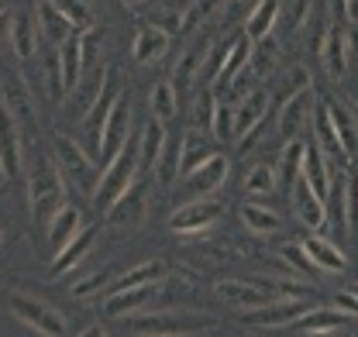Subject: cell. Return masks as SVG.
I'll return each instance as SVG.
<instances>
[{
	"instance_id": "12",
	"label": "cell",
	"mask_w": 358,
	"mask_h": 337,
	"mask_svg": "<svg viewBox=\"0 0 358 337\" xmlns=\"http://www.w3.org/2000/svg\"><path fill=\"white\" fill-rule=\"evenodd\" d=\"M217 217H221V200L196 196L193 203H186V207H179V210L173 213L169 227H173L176 234H200V231H207Z\"/></svg>"
},
{
	"instance_id": "31",
	"label": "cell",
	"mask_w": 358,
	"mask_h": 337,
	"mask_svg": "<svg viewBox=\"0 0 358 337\" xmlns=\"http://www.w3.org/2000/svg\"><path fill=\"white\" fill-rule=\"evenodd\" d=\"M148 107H152V117H159L162 124H169V121L176 117V107H179L176 83L162 80V83L152 86V93H148Z\"/></svg>"
},
{
	"instance_id": "1",
	"label": "cell",
	"mask_w": 358,
	"mask_h": 337,
	"mask_svg": "<svg viewBox=\"0 0 358 337\" xmlns=\"http://www.w3.org/2000/svg\"><path fill=\"white\" fill-rule=\"evenodd\" d=\"M138 175H141V134H131L124 152L100 172V182H96V193H93V207L100 213H107L138 182Z\"/></svg>"
},
{
	"instance_id": "53",
	"label": "cell",
	"mask_w": 358,
	"mask_h": 337,
	"mask_svg": "<svg viewBox=\"0 0 358 337\" xmlns=\"http://www.w3.org/2000/svg\"><path fill=\"white\" fill-rule=\"evenodd\" d=\"M355 293H358V286H355Z\"/></svg>"
},
{
	"instance_id": "17",
	"label": "cell",
	"mask_w": 358,
	"mask_h": 337,
	"mask_svg": "<svg viewBox=\"0 0 358 337\" xmlns=\"http://www.w3.org/2000/svg\"><path fill=\"white\" fill-rule=\"evenodd\" d=\"M338 327H352V313L334 306V310H307L300 320L289 324L293 334H327V331H338Z\"/></svg>"
},
{
	"instance_id": "16",
	"label": "cell",
	"mask_w": 358,
	"mask_h": 337,
	"mask_svg": "<svg viewBox=\"0 0 358 337\" xmlns=\"http://www.w3.org/2000/svg\"><path fill=\"white\" fill-rule=\"evenodd\" d=\"M320 59L331 80H345L348 69V24H331L327 38L320 45Z\"/></svg>"
},
{
	"instance_id": "44",
	"label": "cell",
	"mask_w": 358,
	"mask_h": 337,
	"mask_svg": "<svg viewBox=\"0 0 358 337\" xmlns=\"http://www.w3.org/2000/svg\"><path fill=\"white\" fill-rule=\"evenodd\" d=\"M52 3L73 21L76 31H90V7H93V0H52Z\"/></svg>"
},
{
	"instance_id": "40",
	"label": "cell",
	"mask_w": 358,
	"mask_h": 337,
	"mask_svg": "<svg viewBox=\"0 0 358 337\" xmlns=\"http://www.w3.org/2000/svg\"><path fill=\"white\" fill-rule=\"evenodd\" d=\"M231 48H234V38H224L217 48H210V52H207L203 69H200V80H203V86H214V80L221 76L224 62H227V55H231Z\"/></svg>"
},
{
	"instance_id": "46",
	"label": "cell",
	"mask_w": 358,
	"mask_h": 337,
	"mask_svg": "<svg viewBox=\"0 0 358 337\" xmlns=\"http://www.w3.org/2000/svg\"><path fill=\"white\" fill-rule=\"evenodd\" d=\"M282 14H286V28H289V35H296V31L307 24V14H313V0H286Z\"/></svg>"
},
{
	"instance_id": "11",
	"label": "cell",
	"mask_w": 358,
	"mask_h": 337,
	"mask_svg": "<svg viewBox=\"0 0 358 337\" xmlns=\"http://www.w3.org/2000/svg\"><path fill=\"white\" fill-rule=\"evenodd\" d=\"M227 172H231L227 159H224V155H210L207 162H200L193 172L182 175V193L193 196V200H196V196H207V193L221 189L224 179H227Z\"/></svg>"
},
{
	"instance_id": "35",
	"label": "cell",
	"mask_w": 358,
	"mask_h": 337,
	"mask_svg": "<svg viewBox=\"0 0 358 337\" xmlns=\"http://www.w3.org/2000/svg\"><path fill=\"white\" fill-rule=\"evenodd\" d=\"M241 220H245V227L255 231V234H275V231L282 227V220L275 217V210H268L262 203H245V207H241Z\"/></svg>"
},
{
	"instance_id": "8",
	"label": "cell",
	"mask_w": 358,
	"mask_h": 337,
	"mask_svg": "<svg viewBox=\"0 0 358 337\" xmlns=\"http://www.w3.org/2000/svg\"><path fill=\"white\" fill-rule=\"evenodd\" d=\"M313 110H317V96L313 89H300L296 96H289L282 103V117H279V134L282 141H300L307 124H313Z\"/></svg>"
},
{
	"instance_id": "6",
	"label": "cell",
	"mask_w": 358,
	"mask_h": 337,
	"mask_svg": "<svg viewBox=\"0 0 358 337\" xmlns=\"http://www.w3.org/2000/svg\"><path fill=\"white\" fill-rule=\"evenodd\" d=\"M128 138H131V100H128V93H121V96H117V103H114V110H110V117H107V124H103L100 168L110 166V162L124 152Z\"/></svg>"
},
{
	"instance_id": "26",
	"label": "cell",
	"mask_w": 358,
	"mask_h": 337,
	"mask_svg": "<svg viewBox=\"0 0 358 337\" xmlns=\"http://www.w3.org/2000/svg\"><path fill=\"white\" fill-rule=\"evenodd\" d=\"M93 241H96V231H93V227H90V231H80V238H73L62 252L52 258V275H66V272H73V268L90 254Z\"/></svg>"
},
{
	"instance_id": "3",
	"label": "cell",
	"mask_w": 358,
	"mask_h": 337,
	"mask_svg": "<svg viewBox=\"0 0 358 337\" xmlns=\"http://www.w3.org/2000/svg\"><path fill=\"white\" fill-rule=\"evenodd\" d=\"M55 166H59L62 179L69 186H76L80 193H87L90 200H93L96 182H100V162L90 155L87 148H80L69 138H55Z\"/></svg>"
},
{
	"instance_id": "28",
	"label": "cell",
	"mask_w": 358,
	"mask_h": 337,
	"mask_svg": "<svg viewBox=\"0 0 358 337\" xmlns=\"http://www.w3.org/2000/svg\"><path fill=\"white\" fill-rule=\"evenodd\" d=\"M279 14H282V3H279V0H262V3L248 14V21H245V35H248L252 42L268 38L272 28L279 24Z\"/></svg>"
},
{
	"instance_id": "27",
	"label": "cell",
	"mask_w": 358,
	"mask_h": 337,
	"mask_svg": "<svg viewBox=\"0 0 358 337\" xmlns=\"http://www.w3.org/2000/svg\"><path fill=\"white\" fill-rule=\"evenodd\" d=\"M38 21H42V35L55 45H62V42H69L73 35H80V31L73 28V21H69L52 0H42V7H38Z\"/></svg>"
},
{
	"instance_id": "42",
	"label": "cell",
	"mask_w": 358,
	"mask_h": 337,
	"mask_svg": "<svg viewBox=\"0 0 358 337\" xmlns=\"http://www.w3.org/2000/svg\"><path fill=\"white\" fill-rule=\"evenodd\" d=\"M300 89H310V73H307V66H293L286 76H282V83H279V93H275V100H279V107L289 100V96H296Z\"/></svg>"
},
{
	"instance_id": "19",
	"label": "cell",
	"mask_w": 358,
	"mask_h": 337,
	"mask_svg": "<svg viewBox=\"0 0 358 337\" xmlns=\"http://www.w3.org/2000/svg\"><path fill=\"white\" fill-rule=\"evenodd\" d=\"M155 296H159V282L131 286V289H121V293L107 296L103 310H107V317H128V313H134V310H141L148 299H155Z\"/></svg>"
},
{
	"instance_id": "30",
	"label": "cell",
	"mask_w": 358,
	"mask_h": 337,
	"mask_svg": "<svg viewBox=\"0 0 358 337\" xmlns=\"http://www.w3.org/2000/svg\"><path fill=\"white\" fill-rule=\"evenodd\" d=\"M3 21H7V31H10V42H14V52L21 55V59H28L31 52H35V35H38V28L31 24V17L28 14H3Z\"/></svg>"
},
{
	"instance_id": "45",
	"label": "cell",
	"mask_w": 358,
	"mask_h": 337,
	"mask_svg": "<svg viewBox=\"0 0 358 337\" xmlns=\"http://www.w3.org/2000/svg\"><path fill=\"white\" fill-rule=\"evenodd\" d=\"M117 268H103V272H96V275H90V279H83V282H76L73 286V296H93V293H103V289H110V282H117Z\"/></svg>"
},
{
	"instance_id": "47",
	"label": "cell",
	"mask_w": 358,
	"mask_h": 337,
	"mask_svg": "<svg viewBox=\"0 0 358 337\" xmlns=\"http://www.w3.org/2000/svg\"><path fill=\"white\" fill-rule=\"evenodd\" d=\"M155 172H159V182H162V186H169V182L179 175V141L162 148V159H159Z\"/></svg>"
},
{
	"instance_id": "37",
	"label": "cell",
	"mask_w": 358,
	"mask_h": 337,
	"mask_svg": "<svg viewBox=\"0 0 358 337\" xmlns=\"http://www.w3.org/2000/svg\"><path fill=\"white\" fill-rule=\"evenodd\" d=\"M303 152H307V145L303 141H286V148H282V166H279V175H282V186L286 189H293V182H296V175H300V168H303Z\"/></svg>"
},
{
	"instance_id": "29",
	"label": "cell",
	"mask_w": 358,
	"mask_h": 337,
	"mask_svg": "<svg viewBox=\"0 0 358 337\" xmlns=\"http://www.w3.org/2000/svg\"><path fill=\"white\" fill-rule=\"evenodd\" d=\"M59 62H62V83H66V93L80 86V73H83V45H80V35H73L69 42L59 45Z\"/></svg>"
},
{
	"instance_id": "36",
	"label": "cell",
	"mask_w": 358,
	"mask_h": 337,
	"mask_svg": "<svg viewBox=\"0 0 358 337\" xmlns=\"http://www.w3.org/2000/svg\"><path fill=\"white\" fill-rule=\"evenodd\" d=\"M217 103H221V96L214 93V86H203L200 93H196V103H193V127H203V131H210L214 127V114H217Z\"/></svg>"
},
{
	"instance_id": "23",
	"label": "cell",
	"mask_w": 358,
	"mask_h": 337,
	"mask_svg": "<svg viewBox=\"0 0 358 337\" xmlns=\"http://www.w3.org/2000/svg\"><path fill=\"white\" fill-rule=\"evenodd\" d=\"M327 166H331V162H327V155L320 152V145L310 141L307 152H303V168H300V175L310 182L324 200H327V193H331V168Z\"/></svg>"
},
{
	"instance_id": "24",
	"label": "cell",
	"mask_w": 358,
	"mask_h": 337,
	"mask_svg": "<svg viewBox=\"0 0 358 337\" xmlns=\"http://www.w3.org/2000/svg\"><path fill=\"white\" fill-rule=\"evenodd\" d=\"M166 148V124L159 117H148V124L141 127V175H152V168L159 166Z\"/></svg>"
},
{
	"instance_id": "13",
	"label": "cell",
	"mask_w": 358,
	"mask_h": 337,
	"mask_svg": "<svg viewBox=\"0 0 358 337\" xmlns=\"http://www.w3.org/2000/svg\"><path fill=\"white\" fill-rule=\"evenodd\" d=\"M148 175H138V182H134L131 189L107 210V220L114 224V227H138L141 220H145V210H148V182H145Z\"/></svg>"
},
{
	"instance_id": "2",
	"label": "cell",
	"mask_w": 358,
	"mask_h": 337,
	"mask_svg": "<svg viewBox=\"0 0 358 337\" xmlns=\"http://www.w3.org/2000/svg\"><path fill=\"white\" fill-rule=\"evenodd\" d=\"M28 200H31V217L48 227V220L66 207V179L55 166V159H38L28 175Z\"/></svg>"
},
{
	"instance_id": "41",
	"label": "cell",
	"mask_w": 358,
	"mask_h": 337,
	"mask_svg": "<svg viewBox=\"0 0 358 337\" xmlns=\"http://www.w3.org/2000/svg\"><path fill=\"white\" fill-rule=\"evenodd\" d=\"M245 193H252V196L275 193V168L268 166V162H259V166L245 175Z\"/></svg>"
},
{
	"instance_id": "39",
	"label": "cell",
	"mask_w": 358,
	"mask_h": 337,
	"mask_svg": "<svg viewBox=\"0 0 358 337\" xmlns=\"http://www.w3.org/2000/svg\"><path fill=\"white\" fill-rule=\"evenodd\" d=\"M275 62H279V45L272 42V35L268 38H262V42H255V48H252V73L259 76V80H266L268 73L275 69Z\"/></svg>"
},
{
	"instance_id": "32",
	"label": "cell",
	"mask_w": 358,
	"mask_h": 337,
	"mask_svg": "<svg viewBox=\"0 0 358 337\" xmlns=\"http://www.w3.org/2000/svg\"><path fill=\"white\" fill-rule=\"evenodd\" d=\"M203 52H210V38L207 35H200L196 42L186 48V55H182V62L176 66V86L179 89H186L189 86V80L203 69Z\"/></svg>"
},
{
	"instance_id": "38",
	"label": "cell",
	"mask_w": 358,
	"mask_h": 337,
	"mask_svg": "<svg viewBox=\"0 0 358 337\" xmlns=\"http://www.w3.org/2000/svg\"><path fill=\"white\" fill-rule=\"evenodd\" d=\"M210 131H214V138L221 145L238 141V110H234V103H227V100L217 103V114H214V127Z\"/></svg>"
},
{
	"instance_id": "14",
	"label": "cell",
	"mask_w": 358,
	"mask_h": 337,
	"mask_svg": "<svg viewBox=\"0 0 358 337\" xmlns=\"http://www.w3.org/2000/svg\"><path fill=\"white\" fill-rule=\"evenodd\" d=\"M217 296L234 303V306H245V310H255V306H266L272 299H282L268 286H262L259 279H248V282L245 279H224V282H217Z\"/></svg>"
},
{
	"instance_id": "25",
	"label": "cell",
	"mask_w": 358,
	"mask_h": 337,
	"mask_svg": "<svg viewBox=\"0 0 358 337\" xmlns=\"http://www.w3.org/2000/svg\"><path fill=\"white\" fill-rule=\"evenodd\" d=\"M73 238H80V210L76 207H62L48 220V248L59 254Z\"/></svg>"
},
{
	"instance_id": "15",
	"label": "cell",
	"mask_w": 358,
	"mask_h": 337,
	"mask_svg": "<svg viewBox=\"0 0 358 337\" xmlns=\"http://www.w3.org/2000/svg\"><path fill=\"white\" fill-rule=\"evenodd\" d=\"M214 131H203V127H189L182 138H179V175L193 172L200 162H207L210 155H217V145L210 138Z\"/></svg>"
},
{
	"instance_id": "43",
	"label": "cell",
	"mask_w": 358,
	"mask_h": 337,
	"mask_svg": "<svg viewBox=\"0 0 358 337\" xmlns=\"http://www.w3.org/2000/svg\"><path fill=\"white\" fill-rule=\"evenodd\" d=\"M279 254H282V258L293 265V272H296V275H303V279H313V275L320 272V268L313 265V258L307 254V248H303V241H300V245H282Z\"/></svg>"
},
{
	"instance_id": "51",
	"label": "cell",
	"mask_w": 358,
	"mask_h": 337,
	"mask_svg": "<svg viewBox=\"0 0 358 337\" xmlns=\"http://www.w3.org/2000/svg\"><path fill=\"white\" fill-rule=\"evenodd\" d=\"M334 306H341V310H348L352 317H358V293L352 289V293H338L334 296Z\"/></svg>"
},
{
	"instance_id": "49",
	"label": "cell",
	"mask_w": 358,
	"mask_h": 337,
	"mask_svg": "<svg viewBox=\"0 0 358 337\" xmlns=\"http://www.w3.org/2000/svg\"><path fill=\"white\" fill-rule=\"evenodd\" d=\"M103 42V31H80V45H83V69H96V48Z\"/></svg>"
},
{
	"instance_id": "7",
	"label": "cell",
	"mask_w": 358,
	"mask_h": 337,
	"mask_svg": "<svg viewBox=\"0 0 358 337\" xmlns=\"http://www.w3.org/2000/svg\"><path fill=\"white\" fill-rule=\"evenodd\" d=\"M310 306L300 303V299H272L266 306H255V310H245L241 313V324L245 327H289L293 320H300Z\"/></svg>"
},
{
	"instance_id": "48",
	"label": "cell",
	"mask_w": 358,
	"mask_h": 337,
	"mask_svg": "<svg viewBox=\"0 0 358 337\" xmlns=\"http://www.w3.org/2000/svg\"><path fill=\"white\" fill-rule=\"evenodd\" d=\"M259 3H262V0H227V7H224V14H221V24L231 28L234 21H248V14H252Z\"/></svg>"
},
{
	"instance_id": "20",
	"label": "cell",
	"mask_w": 358,
	"mask_h": 337,
	"mask_svg": "<svg viewBox=\"0 0 358 337\" xmlns=\"http://www.w3.org/2000/svg\"><path fill=\"white\" fill-rule=\"evenodd\" d=\"M268 103H272V96H268L266 89H248V93L234 103V110H238V138H245L252 127H259L266 121Z\"/></svg>"
},
{
	"instance_id": "21",
	"label": "cell",
	"mask_w": 358,
	"mask_h": 337,
	"mask_svg": "<svg viewBox=\"0 0 358 337\" xmlns=\"http://www.w3.org/2000/svg\"><path fill=\"white\" fill-rule=\"evenodd\" d=\"M303 248H307V254L313 258V265H317L320 272H345V268H348L345 252H341L338 241H331V238L310 234V238H303Z\"/></svg>"
},
{
	"instance_id": "18",
	"label": "cell",
	"mask_w": 358,
	"mask_h": 337,
	"mask_svg": "<svg viewBox=\"0 0 358 337\" xmlns=\"http://www.w3.org/2000/svg\"><path fill=\"white\" fill-rule=\"evenodd\" d=\"M166 48H169V28L148 21V24H141L138 35H134L131 55H134V62H155V59L166 55Z\"/></svg>"
},
{
	"instance_id": "5",
	"label": "cell",
	"mask_w": 358,
	"mask_h": 337,
	"mask_svg": "<svg viewBox=\"0 0 358 337\" xmlns=\"http://www.w3.org/2000/svg\"><path fill=\"white\" fill-rule=\"evenodd\" d=\"M10 313L24 324V327H31V331H38V334H52V337H62L69 331V324H66V317L55 310V306H48L42 299H31V296L24 293H10Z\"/></svg>"
},
{
	"instance_id": "50",
	"label": "cell",
	"mask_w": 358,
	"mask_h": 337,
	"mask_svg": "<svg viewBox=\"0 0 358 337\" xmlns=\"http://www.w3.org/2000/svg\"><path fill=\"white\" fill-rule=\"evenodd\" d=\"M345 210H348V231L358 238V172H348V196H345Z\"/></svg>"
},
{
	"instance_id": "9",
	"label": "cell",
	"mask_w": 358,
	"mask_h": 337,
	"mask_svg": "<svg viewBox=\"0 0 358 337\" xmlns=\"http://www.w3.org/2000/svg\"><path fill=\"white\" fill-rule=\"evenodd\" d=\"M289 200H293V213L300 217L303 227H310V231L327 227V200L313 189L303 175H296V182L289 189Z\"/></svg>"
},
{
	"instance_id": "10",
	"label": "cell",
	"mask_w": 358,
	"mask_h": 337,
	"mask_svg": "<svg viewBox=\"0 0 358 337\" xmlns=\"http://www.w3.org/2000/svg\"><path fill=\"white\" fill-rule=\"evenodd\" d=\"M313 134H317V145H320V152L327 155V162L334 168H352V155H348V148H345V141H341V134H338V127L331 121V114H327V107L324 103H317V110H313Z\"/></svg>"
},
{
	"instance_id": "4",
	"label": "cell",
	"mask_w": 358,
	"mask_h": 337,
	"mask_svg": "<svg viewBox=\"0 0 358 337\" xmlns=\"http://www.w3.org/2000/svg\"><path fill=\"white\" fill-rule=\"evenodd\" d=\"M214 324L217 320L203 313H145L131 320V334H200V331H210Z\"/></svg>"
},
{
	"instance_id": "22",
	"label": "cell",
	"mask_w": 358,
	"mask_h": 337,
	"mask_svg": "<svg viewBox=\"0 0 358 337\" xmlns=\"http://www.w3.org/2000/svg\"><path fill=\"white\" fill-rule=\"evenodd\" d=\"M324 107H327L331 121H334V127H338V134H341L348 155L358 159V117H355V110H352V103H341V100H331V96H327Z\"/></svg>"
},
{
	"instance_id": "52",
	"label": "cell",
	"mask_w": 358,
	"mask_h": 337,
	"mask_svg": "<svg viewBox=\"0 0 358 337\" xmlns=\"http://www.w3.org/2000/svg\"><path fill=\"white\" fill-rule=\"evenodd\" d=\"M124 7H138V3H145V0H121Z\"/></svg>"
},
{
	"instance_id": "33",
	"label": "cell",
	"mask_w": 358,
	"mask_h": 337,
	"mask_svg": "<svg viewBox=\"0 0 358 337\" xmlns=\"http://www.w3.org/2000/svg\"><path fill=\"white\" fill-rule=\"evenodd\" d=\"M162 279H166V265H162V261H145V265H138L131 272H124V275L107 289V296L121 293V289H131V286H145V282H162Z\"/></svg>"
},
{
	"instance_id": "34",
	"label": "cell",
	"mask_w": 358,
	"mask_h": 337,
	"mask_svg": "<svg viewBox=\"0 0 358 337\" xmlns=\"http://www.w3.org/2000/svg\"><path fill=\"white\" fill-rule=\"evenodd\" d=\"M3 179H17L21 175V148H17V124L10 121V110L3 117Z\"/></svg>"
}]
</instances>
